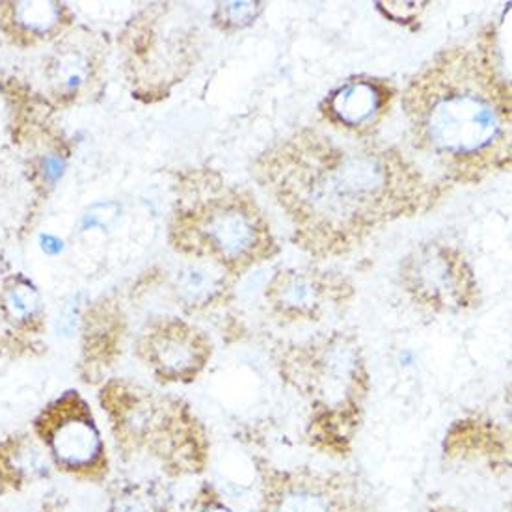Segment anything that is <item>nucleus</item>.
<instances>
[{"label":"nucleus","mask_w":512,"mask_h":512,"mask_svg":"<svg viewBox=\"0 0 512 512\" xmlns=\"http://www.w3.org/2000/svg\"><path fill=\"white\" fill-rule=\"evenodd\" d=\"M377 8L395 23H408L410 19H418L419 12L425 8V2H378Z\"/></svg>","instance_id":"21"},{"label":"nucleus","mask_w":512,"mask_h":512,"mask_svg":"<svg viewBox=\"0 0 512 512\" xmlns=\"http://www.w3.org/2000/svg\"><path fill=\"white\" fill-rule=\"evenodd\" d=\"M47 453L30 431L0 438V499L14 498L53 479Z\"/></svg>","instance_id":"11"},{"label":"nucleus","mask_w":512,"mask_h":512,"mask_svg":"<svg viewBox=\"0 0 512 512\" xmlns=\"http://www.w3.org/2000/svg\"><path fill=\"white\" fill-rule=\"evenodd\" d=\"M108 512H164V507L151 486L125 485L112 494Z\"/></svg>","instance_id":"17"},{"label":"nucleus","mask_w":512,"mask_h":512,"mask_svg":"<svg viewBox=\"0 0 512 512\" xmlns=\"http://www.w3.org/2000/svg\"><path fill=\"white\" fill-rule=\"evenodd\" d=\"M99 401L123 453L161 460L166 470H196L200 434L189 406L127 380L107 382Z\"/></svg>","instance_id":"4"},{"label":"nucleus","mask_w":512,"mask_h":512,"mask_svg":"<svg viewBox=\"0 0 512 512\" xmlns=\"http://www.w3.org/2000/svg\"><path fill=\"white\" fill-rule=\"evenodd\" d=\"M233 282L224 270L215 265L194 261L177 270L176 289L179 298L192 306H203L220 297Z\"/></svg>","instance_id":"14"},{"label":"nucleus","mask_w":512,"mask_h":512,"mask_svg":"<svg viewBox=\"0 0 512 512\" xmlns=\"http://www.w3.org/2000/svg\"><path fill=\"white\" fill-rule=\"evenodd\" d=\"M280 512H328V505L323 498H317L308 492H298L283 499Z\"/></svg>","instance_id":"20"},{"label":"nucleus","mask_w":512,"mask_h":512,"mask_svg":"<svg viewBox=\"0 0 512 512\" xmlns=\"http://www.w3.org/2000/svg\"><path fill=\"white\" fill-rule=\"evenodd\" d=\"M211 352L209 337L177 317L149 323L138 337V358L162 382H192L209 364Z\"/></svg>","instance_id":"8"},{"label":"nucleus","mask_w":512,"mask_h":512,"mask_svg":"<svg viewBox=\"0 0 512 512\" xmlns=\"http://www.w3.org/2000/svg\"><path fill=\"white\" fill-rule=\"evenodd\" d=\"M172 243L194 261L224 270L233 282L280 254L254 194L211 168L192 170L181 179Z\"/></svg>","instance_id":"3"},{"label":"nucleus","mask_w":512,"mask_h":512,"mask_svg":"<svg viewBox=\"0 0 512 512\" xmlns=\"http://www.w3.org/2000/svg\"><path fill=\"white\" fill-rule=\"evenodd\" d=\"M28 431L40 442L54 473L79 483L107 479V447L92 406L69 390L41 408Z\"/></svg>","instance_id":"5"},{"label":"nucleus","mask_w":512,"mask_h":512,"mask_svg":"<svg viewBox=\"0 0 512 512\" xmlns=\"http://www.w3.org/2000/svg\"><path fill=\"white\" fill-rule=\"evenodd\" d=\"M36 512H71L69 503L62 496H51L49 499H43Z\"/></svg>","instance_id":"23"},{"label":"nucleus","mask_w":512,"mask_h":512,"mask_svg":"<svg viewBox=\"0 0 512 512\" xmlns=\"http://www.w3.org/2000/svg\"><path fill=\"white\" fill-rule=\"evenodd\" d=\"M250 174L289 220L293 244L317 259L349 256L393 222L427 215L449 192L397 146L315 127L274 140Z\"/></svg>","instance_id":"1"},{"label":"nucleus","mask_w":512,"mask_h":512,"mask_svg":"<svg viewBox=\"0 0 512 512\" xmlns=\"http://www.w3.org/2000/svg\"><path fill=\"white\" fill-rule=\"evenodd\" d=\"M192 512H231L230 509H226L224 505L215 503V501H205L202 505H198Z\"/></svg>","instance_id":"25"},{"label":"nucleus","mask_w":512,"mask_h":512,"mask_svg":"<svg viewBox=\"0 0 512 512\" xmlns=\"http://www.w3.org/2000/svg\"><path fill=\"white\" fill-rule=\"evenodd\" d=\"M82 295L69 298L68 302L58 311L56 317V334L60 337H75L77 326L81 323Z\"/></svg>","instance_id":"19"},{"label":"nucleus","mask_w":512,"mask_h":512,"mask_svg":"<svg viewBox=\"0 0 512 512\" xmlns=\"http://www.w3.org/2000/svg\"><path fill=\"white\" fill-rule=\"evenodd\" d=\"M164 8H151L127 30V66L136 92L168 94L194 64L196 36L190 28L162 21Z\"/></svg>","instance_id":"7"},{"label":"nucleus","mask_w":512,"mask_h":512,"mask_svg":"<svg viewBox=\"0 0 512 512\" xmlns=\"http://www.w3.org/2000/svg\"><path fill=\"white\" fill-rule=\"evenodd\" d=\"M64 170H66L64 157H60V155H47V157L43 159V177H45L49 183L58 181V179L62 177V174H64Z\"/></svg>","instance_id":"22"},{"label":"nucleus","mask_w":512,"mask_h":512,"mask_svg":"<svg viewBox=\"0 0 512 512\" xmlns=\"http://www.w3.org/2000/svg\"><path fill=\"white\" fill-rule=\"evenodd\" d=\"M399 280L416 304L434 311L470 310L481 302L472 261L453 244L421 243L399 265Z\"/></svg>","instance_id":"6"},{"label":"nucleus","mask_w":512,"mask_h":512,"mask_svg":"<svg viewBox=\"0 0 512 512\" xmlns=\"http://www.w3.org/2000/svg\"><path fill=\"white\" fill-rule=\"evenodd\" d=\"M14 23L27 34L34 36H43L51 32L62 17V6L58 2H41V0H32V2H15Z\"/></svg>","instance_id":"16"},{"label":"nucleus","mask_w":512,"mask_h":512,"mask_svg":"<svg viewBox=\"0 0 512 512\" xmlns=\"http://www.w3.org/2000/svg\"><path fill=\"white\" fill-rule=\"evenodd\" d=\"M101 68V53L90 41H75L54 54L49 82L60 97H75L90 88Z\"/></svg>","instance_id":"13"},{"label":"nucleus","mask_w":512,"mask_h":512,"mask_svg":"<svg viewBox=\"0 0 512 512\" xmlns=\"http://www.w3.org/2000/svg\"><path fill=\"white\" fill-rule=\"evenodd\" d=\"M79 330H82V367L88 371V380H94L112 365L118 337H122V317L114 306L101 302L88 315L82 311Z\"/></svg>","instance_id":"12"},{"label":"nucleus","mask_w":512,"mask_h":512,"mask_svg":"<svg viewBox=\"0 0 512 512\" xmlns=\"http://www.w3.org/2000/svg\"><path fill=\"white\" fill-rule=\"evenodd\" d=\"M265 6H267L265 2H220L216 6L213 19L220 30L233 32L256 23L257 17L263 14Z\"/></svg>","instance_id":"18"},{"label":"nucleus","mask_w":512,"mask_h":512,"mask_svg":"<svg viewBox=\"0 0 512 512\" xmlns=\"http://www.w3.org/2000/svg\"><path fill=\"white\" fill-rule=\"evenodd\" d=\"M41 250L49 256H58L64 250V243L54 235H41Z\"/></svg>","instance_id":"24"},{"label":"nucleus","mask_w":512,"mask_h":512,"mask_svg":"<svg viewBox=\"0 0 512 512\" xmlns=\"http://www.w3.org/2000/svg\"><path fill=\"white\" fill-rule=\"evenodd\" d=\"M2 313L6 323L17 332H25L36 336L41 328V297L40 291L25 280L14 278L2 291Z\"/></svg>","instance_id":"15"},{"label":"nucleus","mask_w":512,"mask_h":512,"mask_svg":"<svg viewBox=\"0 0 512 512\" xmlns=\"http://www.w3.org/2000/svg\"><path fill=\"white\" fill-rule=\"evenodd\" d=\"M401 107L414 148L445 183L472 187L511 170V82L494 25L434 54L406 82Z\"/></svg>","instance_id":"2"},{"label":"nucleus","mask_w":512,"mask_h":512,"mask_svg":"<svg viewBox=\"0 0 512 512\" xmlns=\"http://www.w3.org/2000/svg\"><path fill=\"white\" fill-rule=\"evenodd\" d=\"M354 297L352 283L332 270L310 267L278 269L265 289V298L274 313L291 321H317L332 308Z\"/></svg>","instance_id":"9"},{"label":"nucleus","mask_w":512,"mask_h":512,"mask_svg":"<svg viewBox=\"0 0 512 512\" xmlns=\"http://www.w3.org/2000/svg\"><path fill=\"white\" fill-rule=\"evenodd\" d=\"M397 88L390 79L356 75L341 82L319 105L324 122L339 133L365 140L373 138L388 118Z\"/></svg>","instance_id":"10"}]
</instances>
